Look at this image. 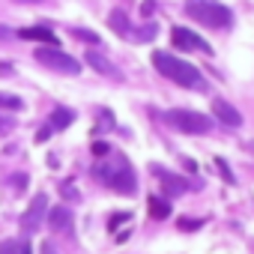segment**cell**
<instances>
[{"instance_id": "8fae6325", "label": "cell", "mask_w": 254, "mask_h": 254, "mask_svg": "<svg viewBox=\"0 0 254 254\" xmlns=\"http://www.w3.org/2000/svg\"><path fill=\"white\" fill-rule=\"evenodd\" d=\"M18 36H21V39H30V42L57 45V36H54V30H48V27H24V30H18Z\"/></svg>"}, {"instance_id": "4fadbf2b", "label": "cell", "mask_w": 254, "mask_h": 254, "mask_svg": "<svg viewBox=\"0 0 254 254\" xmlns=\"http://www.w3.org/2000/svg\"><path fill=\"white\" fill-rule=\"evenodd\" d=\"M87 63L96 69V72H102V75H117V69H114V63L105 57V54H99V51H87Z\"/></svg>"}, {"instance_id": "44dd1931", "label": "cell", "mask_w": 254, "mask_h": 254, "mask_svg": "<svg viewBox=\"0 0 254 254\" xmlns=\"http://www.w3.org/2000/svg\"><path fill=\"white\" fill-rule=\"evenodd\" d=\"M197 227H200V221H197V218H189V215H186V218H180V230H197Z\"/></svg>"}, {"instance_id": "cb8c5ba5", "label": "cell", "mask_w": 254, "mask_h": 254, "mask_svg": "<svg viewBox=\"0 0 254 254\" xmlns=\"http://www.w3.org/2000/svg\"><path fill=\"white\" fill-rule=\"evenodd\" d=\"M24 183H27L24 174H15V177H12V186H15V189H24Z\"/></svg>"}, {"instance_id": "484cf974", "label": "cell", "mask_w": 254, "mask_h": 254, "mask_svg": "<svg viewBox=\"0 0 254 254\" xmlns=\"http://www.w3.org/2000/svg\"><path fill=\"white\" fill-rule=\"evenodd\" d=\"M6 129H9V123H6V120H0V135H3Z\"/></svg>"}, {"instance_id": "e0dca14e", "label": "cell", "mask_w": 254, "mask_h": 254, "mask_svg": "<svg viewBox=\"0 0 254 254\" xmlns=\"http://www.w3.org/2000/svg\"><path fill=\"white\" fill-rule=\"evenodd\" d=\"M0 108H6V111H21L24 102H21L18 96H12V93H0Z\"/></svg>"}, {"instance_id": "52a82bcc", "label": "cell", "mask_w": 254, "mask_h": 254, "mask_svg": "<svg viewBox=\"0 0 254 254\" xmlns=\"http://www.w3.org/2000/svg\"><path fill=\"white\" fill-rule=\"evenodd\" d=\"M171 36H174V45H177V48H183V51H194V48H197V51H203V54H209V51H212V48H209L197 33H194V30L174 27V33H171Z\"/></svg>"}, {"instance_id": "ac0fdd59", "label": "cell", "mask_w": 254, "mask_h": 254, "mask_svg": "<svg viewBox=\"0 0 254 254\" xmlns=\"http://www.w3.org/2000/svg\"><path fill=\"white\" fill-rule=\"evenodd\" d=\"M215 168H218V174H221V180H224L227 186H233V183H236V177H233V171H230V165H227L224 159H215Z\"/></svg>"}, {"instance_id": "277c9868", "label": "cell", "mask_w": 254, "mask_h": 254, "mask_svg": "<svg viewBox=\"0 0 254 254\" xmlns=\"http://www.w3.org/2000/svg\"><path fill=\"white\" fill-rule=\"evenodd\" d=\"M168 123L186 135H209L212 132V120L197 111H168Z\"/></svg>"}, {"instance_id": "d4e9b609", "label": "cell", "mask_w": 254, "mask_h": 254, "mask_svg": "<svg viewBox=\"0 0 254 254\" xmlns=\"http://www.w3.org/2000/svg\"><path fill=\"white\" fill-rule=\"evenodd\" d=\"M153 9H156V3H153V0H147V3L141 6V12H144V15H153Z\"/></svg>"}, {"instance_id": "3957f363", "label": "cell", "mask_w": 254, "mask_h": 254, "mask_svg": "<svg viewBox=\"0 0 254 254\" xmlns=\"http://www.w3.org/2000/svg\"><path fill=\"white\" fill-rule=\"evenodd\" d=\"M96 177L108 186H114L117 191H126V194H132L138 189V180L132 174V168L126 165V162H114V165H96Z\"/></svg>"}, {"instance_id": "7a4b0ae2", "label": "cell", "mask_w": 254, "mask_h": 254, "mask_svg": "<svg viewBox=\"0 0 254 254\" xmlns=\"http://www.w3.org/2000/svg\"><path fill=\"white\" fill-rule=\"evenodd\" d=\"M186 15L194 18L197 24L203 27H215V30H224L230 27L233 15L224 3H218V0H186Z\"/></svg>"}, {"instance_id": "603a6c76", "label": "cell", "mask_w": 254, "mask_h": 254, "mask_svg": "<svg viewBox=\"0 0 254 254\" xmlns=\"http://www.w3.org/2000/svg\"><path fill=\"white\" fill-rule=\"evenodd\" d=\"M111 153V147L108 144H93V156H99V159H105Z\"/></svg>"}, {"instance_id": "9c48e42d", "label": "cell", "mask_w": 254, "mask_h": 254, "mask_svg": "<svg viewBox=\"0 0 254 254\" xmlns=\"http://www.w3.org/2000/svg\"><path fill=\"white\" fill-rule=\"evenodd\" d=\"M72 120H75V114H72L69 108H57V111H54V114L48 117V123H45V129H42V132H39L36 138H39V141H45V138H48L51 132H63L66 126H72Z\"/></svg>"}, {"instance_id": "7402d4cb", "label": "cell", "mask_w": 254, "mask_h": 254, "mask_svg": "<svg viewBox=\"0 0 254 254\" xmlns=\"http://www.w3.org/2000/svg\"><path fill=\"white\" fill-rule=\"evenodd\" d=\"M99 120H102L99 129H114V117H111V111H99Z\"/></svg>"}, {"instance_id": "30bf717a", "label": "cell", "mask_w": 254, "mask_h": 254, "mask_svg": "<svg viewBox=\"0 0 254 254\" xmlns=\"http://www.w3.org/2000/svg\"><path fill=\"white\" fill-rule=\"evenodd\" d=\"M45 221L51 224V230H57V233H66V230L72 227V212H69L66 206H54V209H51V215H48Z\"/></svg>"}, {"instance_id": "4316f807", "label": "cell", "mask_w": 254, "mask_h": 254, "mask_svg": "<svg viewBox=\"0 0 254 254\" xmlns=\"http://www.w3.org/2000/svg\"><path fill=\"white\" fill-rule=\"evenodd\" d=\"M15 3H45V0H15Z\"/></svg>"}, {"instance_id": "5bb4252c", "label": "cell", "mask_w": 254, "mask_h": 254, "mask_svg": "<svg viewBox=\"0 0 254 254\" xmlns=\"http://www.w3.org/2000/svg\"><path fill=\"white\" fill-rule=\"evenodd\" d=\"M108 21H111V30H114V33H120V36H132V24H129V15H126V12L114 9Z\"/></svg>"}, {"instance_id": "ba28073f", "label": "cell", "mask_w": 254, "mask_h": 254, "mask_svg": "<svg viewBox=\"0 0 254 254\" xmlns=\"http://www.w3.org/2000/svg\"><path fill=\"white\" fill-rule=\"evenodd\" d=\"M212 114H215V120L221 126H227V129H239V126H242V114L230 102H224V99H215L212 102Z\"/></svg>"}, {"instance_id": "ffe728a7", "label": "cell", "mask_w": 254, "mask_h": 254, "mask_svg": "<svg viewBox=\"0 0 254 254\" xmlns=\"http://www.w3.org/2000/svg\"><path fill=\"white\" fill-rule=\"evenodd\" d=\"M153 36H156V24H147V27H141L132 39H135V42H150Z\"/></svg>"}, {"instance_id": "9a60e30c", "label": "cell", "mask_w": 254, "mask_h": 254, "mask_svg": "<svg viewBox=\"0 0 254 254\" xmlns=\"http://www.w3.org/2000/svg\"><path fill=\"white\" fill-rule=\"evenodd\" d=\"M0 254H30V245L21 242V239H6L0 245Z\"/></svg>"}, {"instance_id": "7c38bea8", "label": "cell", "mask_w": 254, "mask_h": 254, "mask_svg": "<svg viewBox=\"0 0 254 254\" xmlns=\"http://www.w3.org/2000/svg\"><path fill=\"white\" fill-rule=\"evenodd\" d=\"M159 180H162L165 194H171V197H177V194L189 191V183H186L183 177H177V174H159Z\"/></svg>"}, {"instance_id": "83f0119b", "label": "cell", "mask_w": 254, "mask_h": 254, "mask_svg": "<svg viewBox=\"0 0 254 254\" xmlns=\"http://www.w3.org/2000/svg\"><path fill=\"white\" fill-rule=\"evenodd\" d=\"M45 254H54V248H51V242H48V245H45Z\"/></svg>"}, {"instance_id": "2e32d148", "label": "cell", "mask_w": 254, "mask_h": 254, "mask_svg": "<svg viewBox=\"0 0 254 254\" xmlns=\"http://www.w3.org/2000/svg\"><path fill=\"white\" fill-rule=\"evenodd\" d=\"M150 212L156 218H168L171 215V203H165L162 197H150Z\"/></svg>"}, {"instance_id": "8992f818", "label": "cell", "mask_w": 254, "mask_h": 254, "mask_svg": "<svg viewBox=\"0 0 254 254\" xmlns=\"http://www.w3.org/2000/svg\"><path fill=\"white\" fill-rule=\"evenodd\" d=\"M45 218H48V200H45V194H36V197L30 200L27 212L21 215V230H24V233H36V230L45 224Z\"/></svg>"}, {"instance_id": "6da1fadb", "label": "cell", "mask_w": 254, "mask_h": 254, "mask_svg": "<svg viewBox=\"0 0 254 254\" xmlns=\"http://www.w3.org/2000/svg\"><path fill=\"white\" fill-rule=\"evenodd\" d=\"M153 63H156V69H159L165 78H171L174 84H180V87H186V90H206L203 75H200L191 63H186V60H180V57H171V54H165V51H156V54H153Z\"/></svg>"}, {"instance_id": "5b68a950", "label": "cell", "mask_w": 254, "mask_h": 254, "mask_svg": "<svg viewBox=\"0 0 254 254\" xmlns=\"http://www.w3.org/2000/svg\"><path fill=\"white\" fill-rule=\"evenodd\" d=\"M36 60L51 69V72H63V75H78L81 72V63L75 57H69L66 51H60L57 45H48V48H39L36 51Z\"/></svg>"}, {"instance_id": "d6986e66", "label": "cell", "mask_w": 254, "mask_h": 254, "mask_svg": "<svg viewBox=\"0 0 254 254\" xmlns=\"http://www.w3.org/2000/svg\"><path fill=\"white\" fill-rule=\"evenodd\" d=\"M72 36H75V39H81V42H87V45H96V42H99V36H96V33H90V30H84V27H75V30H72Z\"/></svg>"}]
</instances>
